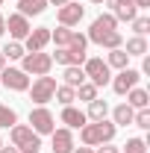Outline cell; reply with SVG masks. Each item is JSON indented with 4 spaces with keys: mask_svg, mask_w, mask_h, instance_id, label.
Listing matches in <instances>:
<instances>
[{
    "mask_svg": "<svg viewBox=\"0 0 150 153\" xmlns=\"http://www.w3.org/2000/svg\"><path fill=\"white\" fill-rule=\"evenodd\" d=\"M118 133V127L109 124L106 118L103 121H91V124H85V127H79V138H82V144L85 147H97V144H109Z\"/></svg>",
    "mask_w": 150,
    "mask_h": 153,
    "instance_id": "6da1fadb",
    "label": "cell"
},
{
    "mask_svg": "<svg viewBox=\"0 0 150 153\" xmlns=\"http://www.w3.org/2000/svg\"><path fill=\"white\" fill-rule=\"evenodd\" d=\"M9 138H12V144L18 147V150H38L41 147V135L33 133V127H27V124H15V127H9Z\"/></svg>",
    "mask_w": 150,
    "mask_h": 153,
    "instance_id": "7a4b0ae2",
    "label": "cell"
},
{
    "mask_svg": "<svg viewBox=\"0 0 150 153\" xmlns=\"http://www.w3.org/2000/svg\"><path fill=\"white\" fill-rule=\"evenodd\" d=\"M112 33H118V21H115V15L109 12V15H97V18L91 21V27H88V41H94V44H103V38L112 36Z\"/></svg>",
    "mask_w": 150,
    "mask_h": 153,
    "instance_id": "3957f363",
    "label": "cell"
},
{
    "mask_svg": "<svg viewBox=\"0 0 150 153\" xmlns=\"http://www.w3.org/2000/svg\"><path fill=\"white\" fill-rule=\"evenodd\" d=\"M50 68H53V59L50 53H44V50H38V53H24V74H36V76H47L50 74Z\"/></svg>",
    "mask_w": 150,
    "mask_h": 153,
    "instance_id": "277c9868",
    "label": "cell"
},
{
    "mask_svg": "<svg viewBox=\"0 0 150 153\" xmlns=\"http://www.w3.org/2000/svg\"><path fill=\"white\" fill-rule=\"evenodd\" d=\"M30 127H33L36 135H50L56 130V118H53V112H50L47 106H36V109L30 112Z\"/></svg>",
    "mask_w": 150,
    "mask_h": 153,
    "instance_id": "5b68a950",
    "label": "cell"
},
{
    "mask_svg": "<svg viewBox=\"0 0 150 153\" xmlns=\"http://www.w3.org/2000/svg\"><path fill=\"white\" fill-rule=\"evenodd\" d=\"M82 71H85V79H88V82H94L97 88H103V85L112 79L109 65H106L103 59H97V56H94V59H85V62H82Z\"/></svg>",
    "mask_w": 150,
    "mask_h": 153,
    "instance_id": "8992f818",
    "label": "cell"
},
{
    "mask_svg": "<svg viewBox=\"0 0 150 153\" xmlns=\"http://www.w3.org/2000/svg\"><path fill=\"white\" fill-rule=\"evenodd\" d=\"M27 91H30V100L33 103L44 106L47 100H53V94H56V79L53 76H38L36 82H33V88H27Z\"/></svg>",
    "mask_w": 150,
    "mask_h": 153,
    "instance_id": "52a82bcc",
    "label": "cell"
},
{
    "mask_svg": "<svg viewBox=\"0 0 150 153\" xmlns=\"http://www.w3.org/2000/svg\"><path fill=\"white\" fill-rule=\"evenodd\" d=\"M138 79H141V71H135V68H124V71H118V76H112L109 82H112L115 94L124 97L130 88H135V85H138Z\"/></svg>",
    "mask_w": 150,
    "mask_h": 153,
    "instance_id": "ba28073f",
    "label": "cell"
},
{
    "mask_svg": "<svg viewBox=\"0 0 150 153\" xmlns=\"http://www.w3.org/2000/svg\"><path fill=\"white\" fill-rule=\"evenodd\" d=\"M0 85H6L12 91H27L30 88V76L24 74L21 68H3L0 71Z\"/></svg>",
    "mask_w": 150,
    "mask_h": 153,
    "instance_id": "9c48e42d",
    "label": "cell"
},
{
    "mask_svg": "<svg viewBox=\"0 0 150 153\" xmlns=\"http://www.w3.org/2000/svg\"><path fill=\"white\" fill-rule=\"evenodd\" d=\"M82 15H85V6H79V3H62L59 6V12H56V18H59V27H76L79 21H82Z\"/></svg>",
    "mask_w": 150,
    "mask_h": 153,
    "instance_id": "30bf717a",
    "label": "cell"
},
{
    "mask_svg": "<svg viewBox=\"0 0 150 153\" xmlns=\"http://www.w3.org/2000/svg\"><path fill=\"white\" fill-rule=\"evenodd\" d=\"M50 44V30L47 27H38V30H30V36L24 38V50L27 53H38Z\"/></svg>",
    "mask_w": 150,
    "mask_h": 153,
    "instance_id": "8fae6325",
    "label": "cell"
},
{
    "mask_svg": "<svg viewBox=\"0 0 150 153\" xmlns=\"http://www.w3.org/2000/svg\"><path fill=\"white\" fill-rule=\"evenodd\" d=\"M6 30H9V36L15 38V41H24V38L30 36V18H24L21 12H15V15H9L6 18Z\"/></svg>",
    "mask_w": 150,
    "mask_h": 153,
    "instance_id": "7c38bea8",
    "label": "cell"
},
{
    "mask_svg": "<svg viewBox=\"0 0 150 153\" xmlns=\"http://www.w3.org/2000/svg\"><path fill=\"white\" fill-rule=\"evenodd\" d=\"M106 3L112 6L115 21H130V24H132V18L138 15V9H135V3H132V0H106Z\"/></svg>",
    "mask_w": 150,
    "mask_h": 153,
    "instance_id": "4fadbf2b",
    "label": "cell"
},
{
    "mask_svg": "<svg viewBox=\"0 0 150 153\" xmlns=\"http://www.w3.org/2000/svg\"><path fill=\"white\" fill-rule=\"evenodd\" d=\"M50 135H53V147H50L53 153H71V150H74V133H71L68 127L53 130Z\"/></svg>",
    "mask_w": 150,
    "mask_h": 153,
    "instance_id": "5bb4252c",
    "label": "cell"
},
{
    "mask_svg": "<svg viewBox=\"0 0 150 153\" xmlns=\"http://www.w3.org/2000/svg\"><path fill=\"white\" fill-rule=\"evenodd\" d=\"M85 112H79L76 106H65L62 109V124H68V130H79V127H85Z\"/></svg>",
    "mask_w": 150,
    "mask_h": 153,
    "instance_id": "9a60e30c",
    "label": "cell"
},
{
    "mask_svg": "<svg viewBox=\"0 0 150 153\" xmlns=\"http://www.w3.org/2000/svg\"><path fill=\"white\" fill-rule=\"evenodd\" d=\"M47 9V0H18V12L24 18H33V15H41Z\"/></svg>",
    "mask_w": 150,
    "mask_h": 153,
    "instance_id": "2e32d148",
    "label": "cell"
},
{
    "mask_svg": "<svg viewBox=\"0 0 150 153\" xmlns=\"http://www.w3.org/2000/svg\"><path fill=\"white\" fill-rule=\"evenodd\" d=\"M62 79H65V85H71V88L82 85V82H85V71H82V65H68L65 74H62Z\"/></svg>",
    "mask_w": 150,
    "mask_h": 153,
    "instance_id": "e0dca14e",
    "label": "cell"
},
{
    "mask_svg": "<svg viewBox=\"0 0 150 153\" xmlns=\"http://www.w3.org/2000/svg\"><path fill=\"white\" fill-rule=\"evenodd\" d=\"M132 115H135V109H132L130 103H121V106H115V112H112V124L115 127H130L132 124Z\"/></svg>",
    "mask_w": 150,
    "mask_h": 153,
    "instance_id": "ac0fdd59",
    "label": "cell"
},
{
    "mask_svg": "<svg viewBox=\"0 0 150 153\" xmlns=\"http://www.w3.org/2000/svg\"><path fill=\"white\" fill-rule=\"evenodd\" d=\"M127 103H130L132 109H147L150 94L144 91V88H138V85H135V88H130V91H127Z\"/></svg>",
    "mask_w": 150,
    "mask_h": 153,
    "instance_id": "d6986e66",
    "label": "cell"
},
{
    "mask_svg": "<svg viewBox=\"0 0 150 153\" xmlns=\"http://www.w3.org/2000/svg\"><path fill=\"white\" fill-rule=\"evenodd\" d=\"M127 56H147V38L144 36H132L127 38Z\"/></svg>",
    "mask_w": 150,
    "mask_h": 153,
    "instance_id": "ffe728a7",
    "label": "cell"
},
{
    "mask_svg": "<svg viewBox=\"0 0 150 153\" xmlns=\"http://www.w3.org/2000/svg\"><path fill=\"white\" fill-rule=\"evenodd\" d=\"M106 115H109V103H106V100H100V97H94L91 103H88L85 118H91V121H103Z\"/></svg>",
    "mask_w": 150,
    "mask_h": 153,
    "instance_id": "44dd1931",
    "label": "cell"
},
{
    "mask_svg": "<svg viewBox=\"0 0 150 153\" xmlns=\"http://www.w3.org/2000/svg\"><path fill=\"white\" fill-rule=\"evenodd\" d=\"M127 62H130V56H127V50H124V47H115V50H109V59H106V65H109V68L124 71V68H127Z\"/></svg>",
    "mask_w": 150,
    "mask_h": 153,
    "instance_id": "7402d4cb",
    "label": "cell"
},
{
    "mask_svg": "<svg viewBox=\"0 0 150 153\" xmlns=\"http://www.w3.org/2000/svg\"><path fill=\"white\" fill-rule=\"evenodd\" d=\"M85 47H88V38L82 36V33H76V30H74V36H71V44H68V50H71V53H76V56H85Z\"/></svg>",
    "mask_w": 150,
    "mask_h": 153,
    "instance_id": "603a6c76",
    "label": "cell"
},
{
    "mask_svg": "<svg viewBox=\"0 0 150 153\" xmlns=\"http://www.w3.org/2000/svg\"><path fill=\"white\" fill-rule=\"evenodd\" d=\"M53 97H56L62 106H71V103L76 100V88H71V85H56V94Z\"/></svg>",
    "mask_w": 150,
    "mask_h": 153,
    "instance_id": "cb8c5ba5",
    "label": "cell"
},
{
    "mask_svg": "<svg viewBox=\"0 0 150 153\" xmlns=\"http://www.w3.org/2000/svg\"><path fill=\"white\" fill-rule=\"evenodd\" d=\"M71 36H74L71 27H59L56 33H50V41H56V47H68L71 44Z\"/></svg>",
    "mask_w": 150,
    "mask_h": 153,
    "instance_id": "d4e9b609",
    "label": "cell"
},
{
    "mask_svg": "<svg viewBox=\"0 0 150 153\" xmlns=\"http://www.w3.org/2000/svg\"><path fill=\"white\" fill-rule=\"evenodd\" d=\"M0 53L6 56V62H9V59H24V53H27V50H24V44H21V41H9Z\"/></svg>",
    "mask_w": 150,
    "mask_h": 153,
    "instance_id": "484cf974",
    "label": "cell"
},
{
    "mask_svg": "<svg viewBox=\"0 0 150 153\" xmlns=\"http://www.w3.org/2000/svg\"><path fill=\"white\" fill-rule=\"evenodd\" d=\"M76 97H79V100H85V103H91L94 97H97V85L85 79L82 85H76Z\"/></svg>",
    "mask_w": 150,
    "mask_h": 153,
    "instance_id": "4316f807",
    "label": "cell"
},
{
    "mask_svg": "<svg viewBox=\"0 0 150 153\" xmlns=\"http://www.w3.org/2000/svg\"><path fill=\"white\" fill-rule=\"evenodd\" d=\"M15 124H18L15 109H9V106H3V103H0V127H3V130H9V127H15Z\"/></svg>",
    "mask_w": 150,
    "mask_h": 153,
    "instance_id": "83f0119b",
    "label": "cell"
},
{
    "mask_svg": "<svg viewBox=\"0 0 150 153\" xmlns=\"http://www.w3.org/2000/svg\"><path fill=\"white\" fill-rule=\"evenodd\" d=\"M132 30H135V36H147L150 33V18L147 15H135L132 18Z\"/></svg>",
    "mask_w": 150,
    "mask_h": 153,
    "instance_id": "f1b7e54d",
    "label": "cell"
},
{
    "mask_svg": "<svg viewBox=\"0 0 150 153\" xmlns=\"http://www.w3.org/2000/svg\"><path fill=\"white\" fill-rule=\"evenodd\" d=\"M121 153H147V144H144V138H127Z\"/></svg>",
    "mask_w": 150,
    "mask_h": 153,
    "instance_id": "f546056e",
    "label": "cell"
},
{
    "mask_svg": "<svg viewBox=\"0 0 150 153\" xmlns=\"http://www.w3.org/2000/svg\"><path fill=\"white\" fill-rule=\"evenodd\" d=\"M132 124L141 127V130H150V109H138V112L132 115Z\"/></svg>",
    "mask_w": 150,
    "mask_h": 153,
    "instance_id": "4dcf8cb0",
    "label": "cell"
},
{
    "mask_svg": "<svg viewBox=\"0 0 150 153\" xmlns=\"http://www.w3.org/2000/svg\"><path fill=\"white\" fill-rule=\"evenodd\" d=\"M97 153H121V150L112 147V144H100V150H97Z\"/></svg>",
    "mask_w": 150,
    "mask_h": 153,
    "instance_id": "1f68e13d",
    "label": "cell"
},
{
    "mask_svg": "<svg viewBox=\"0 0 150 153\" xmlns=\"http://www.w3.org/2000/svg\"><path fill=\"white\" fill-rule=\"evenodd\" d=\"M135 3V9H150V0H132Z\"/></svg>",
    "mask_w": 150,
    "mask_h": 153,
    "instance_id": "d6a6232c",
    "label": "cell"
},
{
    "mask_svg": "<svg viewBox=\"0 0 150 153\" xmlns=\"http://www.w3.org/2000/svg\"><path fill=\"white\" fill-rule=\"evenodd\" d=\"M0 153H21V150L15 147V144H12V147H0Z\"/></svg>",
    "mask_w": 150,
    "mask_h": 153,
    "instance_id": "836d02e7",
    "label": "cell"
},
{
    "mask_svg": "<svg viewBox=\"0 0 150 153\" xmlns=\"http://www.w3.org/2000/svg\"><path fill=\"white\" fill-rule=\"evenodd\" d=\"M71 153H94V150H91V147H74Z\"/></svg>",
    "mask_w": 150,
    "mask_h": 153,
    "instance_id": "e575fe53",
    "label": "cell"
},
{
    "mask_svg": "<svg viewBox=\"0 0 150 153\" xmlns=\"http://www.w3.org/2000/svg\"><path fill=\"white\" fill-rule=\"evenodd\" d=\"M3 33H6V18L0 15V36H3Z\"/></svg>",
    "mask_w": 150,
    "mask_h": 153,
    "instance_id": "d590c367",
    "label": "cell"
},
{
    "mask_svg": "<svg viewBox=\"0 0 150 153\" xmlns=\"http://www.w3.org/2000/svg\"><path fill=\"white\" fill-rule=\"evenodd\" d=\"M3 68H6V56L0 53V71H3Z\"/></svg>",
    "mask_w": 150,
    "mask_h": 153,
    "instance_id": "8d00e7d4",
    "label": "cell"
},
{
    "mask_svg": "<svg viewBox=\"0 0 150 153\" xmlns=\"http://www.w3.org/2000/svg\"><path fill=\"white\" fill-rule=\"evenodd\" d=\"M47 3H53V6H62V3H68V0H47Z\"/></svg>",
    "mask_w": 150,
    "mask_h": 153,
    "instance_id": "74e56055",
    "label": "cell"
},
{
    "mask_svg": "<svg viewBox=\"0 0 150 153\" xmlns=\"http://www.w3.org/2000/svg\"><path fill=\"white\" fill-rule=\"evenodd\" d=\"M88 3H97V6H103V3H106V0H88Z\"/></svg>",
    "mask_w": 150,
    "mask_h": 153,
    "instance_id": "f35d334b",
    "label": "cell"
},
{
    "mask_svg": "<svg viewBox=\"0 0 150 153\" xmlns=\"http://www.w3.org/2000/svg\"><path fill=\"white\" fill-rule=\"evenodd\" d=\"M21 153H38V150H33V147H30V150H21Z\"/></svg>",
    "mask_w": 150,
    "mask_h": 153,
    "instance_id": "ab89813d",
    "label": "cell"
},
{
    "mask_svg": "<svg viewBox=\"0 0 150 153\" xmlns=\"http://www.w3.org/2000/svg\"><path fill=\"white\" fill-rule=\"evenodd\" d=\"M0 147H3V138H0Z\"/></svg>",
    "mask_w": 150,
    "mask_h": 153,
    "instance_id": "60d3db41",
    "label": "cell"
},
{
    "mask_svg": "<svg viewBox=\"0 0 150 153\" xmlns=\"http://www.w3.org/2000/svg\"><path fill=\"white\" fill-rule=\"evenodd\" d=\"M0 88H3V85H0Z\"/></svg>",
    "mask_w": 150,
    "mask_h": 153,
    "instance_id": "b9f144b4",
    "label": "cell"
},
{
    "mask_svg": "<svg viewBox=\"0 0 150 153\" xmlns=\"http://www.w3.org/2000/svg\"><path fill=\"white\" fill-rule=\"evenodd\" d=\"M0 3H3V0H0Z\"/></svg>",
    "mask_w": 150,
    "mask_h": 153,
    "instance_id": "7bdbcfd3",
    "label": "cell"
}]
</instances>
